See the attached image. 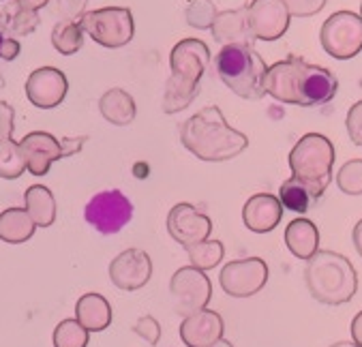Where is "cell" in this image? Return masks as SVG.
Instances as JSON below:
<instances>
[{
    "instance_id": "d6986e66",
    "label": "cell",
    "mask_w": 362,
    "mask_h": 347,
    "mask_svg": "<svg viewBox=\"0 0 362 347\" xmlns=\"http://www.w3.org/2000/svg\"><path fill=\"white\" fill-rule=\"evenodd\" d=\"M212 39L221 45H253V37L247 22V7L216 13L212 26Z\"/></svg>"
},
{
    "instance_id": "4dcf8cb0",
    "label": "cell",
    "mask_w": 362,
    "mask_h": 347,
    "mask_svg": "<svg viewBox=\"0 0 362 347\" xmlns=\"http://www.w3.org/2000/svg\"><path fill=\"white\" fill-rule=\"evenodd\" d=\"M216 7L212 0H191L187 11H185V18H187V24L191 28H197V30H210L214 18H216Z\"/></svg>"
},
{
    "instance_id": "8fae6325",
    "label": "cell",
    "mask_w": 362,
    "mask_h": 347,
    "mask_svg": "<svg viewBox=\"0 0 362 347\" xmlns=\"http://www.w3.org/2000/svg\"><path fill=\"white\" fill-rule=\"evenodd\" d=\"M221 288L232 298H249L264 290L268 283V266L259 257L236 259L223 266L219 274Z\"/></svg>"
},
{
    "instance_id": "f1b7e54d",
    "label": "cell",
    "mask_w": 362,
    "mask_h": 347,
    "mask_svg": "<svg viewBox=\"0 0 362 347\" xmlns=\"http://www.w3.org/2000/svg\"><path fill=\"white\" fill-rule=\"evenodd\" d=\"M26 161L22 148L13 140H0V178L16 180L24 174Z\"/></svg>"
},
{
    "instance_id": "5b68a950",
    "label": "cell",
    "mask_w": 362,
    "mask_h": 347,
    "mask_svg": "<svg viewBox=\"0 0 362 347\" xmlns=\"http://www.w3.org/2000/svg\"><path fill=\"white\" fill-rule=\"evenodd\" d=\"M214 69L234 95L243 99H262L266 95L268 66L253 45H223L214 56Z\"/></svg>"
},
{
    "instance_id": "ffe728a7",
    "label": "cell",
    "mask_w": 362,
    "mask_h": 347,
    "mask_svg": "<svg viewBox=\"0 0 362 347\" xmlns=\"http://www.w3.org/2000/svg\"><path fill=\"white\" fill-rule=\"evenodd\" d=\"M285 245L294 257L311 259L320 251L317 225L309 219H294L285 230Z\"/></svg>"
},
{
    "instance_id": "ee69618b",
    "label": "cell",
    "mask_w": 362,
    "mask_h": 347,
    "mask_svg": "<svg viewBox=\"0 0 362 347\" xmlns=\"http://www.w3.org/2000/svg\"><path fill=\"white\" fill-rule=\"evenodd\" d=\"M330 347H358L354 341L349 343V341H339V343H334V345H330Z\"/></svg>"
},
{
    "instance_id": "44dd1931",
    "label": "cell",
    "mask_w": 362,
    "mask_h": 347,
    "mask_svg": "<svg viewBox=\"0 0 362 347\" xmlns=\"http://www.w3.org/2000/svg\"><path fill=\"white\" fill-rule=\"evenodd\" d=\"M76 319L88 332H101L112 324V307L101 294H84L76 302Z\"/></svg>"
},
{
    "instance_id": "7402d4cb",
    "label": "cell",
    "mask_w": 362,
    "mask_h": 347,
    "mask_svg": "<svg viewBox=\"0 0 362 347\" xmlns=\"http://www.w3.org/2000/svg\"><path fill=\"white\" fill-rule=\"evenodd\" d=\"M324 193L317 191L315 187L298 180V178H289L281 184L279 189V201L283 206V211H292L298 215H305L311 211V206L322 197Z\"/></svg>"
},
{
    "instance_id": "d590c367",
    "label": "cell",
    "mask_w": 362,
    "mask_h": 347,
    "mask_svg": "<svg viewBox=\"0 0 362 347\" xmlns=\"http://www.w3.org/2000/svg\"><path fill=\"white\" fill-rule=\"evenodd\" d=\"M52 3H56L54 11L62 20H80L84 16L88 0H52Z\"/></svg>"
},
{
    "instance_id": "9c48e42d",
    "label": "cell",
    "mask_w": 362,
    "mask_h": 347,
    "mask_svg": "<svg viewBox=\"0 0 362 347\" xmlns=\"http://www.w3.org/2000/svg\"><path fill=\"white\" fill-rule=\"evenodd\" d=\"M170 294L174 298L176 313L187 317L199 309H206L212 298V283L204 270L195 266L178 268L170 281Z\"/></svg>"
},
{
    "instance_id": "836d02e7",
    "label": "cell",
    "mask_w": 362,
    "mask_h": 347,
    "mask_svg": "<svg viewBox=\"0 0 362 347\" xmlns=\"http://www.w3.org/2000/svg\"><path fill=\"white\" fill-rule=\"evenodd\" d=\"M133 332L144 341H148L151 345H157L161 339V324L153 315H144L133 324Z\"/></svg>"
},
{
    "instance_id": "e575fe53",
    "label": "cell",
    "mask_w": 362,
    "mask_h": 347,
    "mask_svg": "<svg viewBox=\"0 0 362 347\" xmlns=\"http://www.w3.org/2000/svg\"><path fill=\"white\" fill-rule=\"evenodd\" d=\"M345 127L349 133V140L356 146H362V101H358L349 107L347 118H345Z\"/></svg>"
},
{
    "instance_id": "484cf974",
    "label": "cell",
    "mask_w": 362,
    "mask_h": 347,
    "mask_svg": "<svg viewBox=\"0 0 362 347\" xmlns=\"http://www.w3.org/2000/svg\"><path fill=\"white\" fill-rule=\"evenodd\" d=\"M52 45L64 56L80 52L84 45V30L80 20H60L52 30Z\"/></svg>"
},
{
    "instance_id": "b9f144b4",
    "label": "cell",
    "mask_w": 362,
    "mask_h": 347,
    "mask_svg": "<svg viewBox=\"0 0 362 347\" xmlns=\"http://www.w3.org/2000/svg\"><path fill=\"white\" fill-rule=\"evenodd\" d=\"M351 238H354V247H356V251H358V255L362 257V219L356 223V228H354V234H351Z\"/></svg>"
},
{
    "instance_id": "60d3db41",
    "label": "cell",
    "mask_w": 362,
    "mask_h": 347,
    "mask_svg": "<svg viewBox=\"0 0 362 347\" xmlns=\"http://www.w3.org/2000/svg\"><path fill=\"white\" fill-rule=\"evenodd\" d=\"M16 3L22 7V9H26V11H39V9H43V7H47L52 0H16Z\"/></svg>"
},
{
    "instance_id": "d6a6232c",
    "label": "cell",
    "mask_w": 362,
    "mask_h": 347,
    "mask_svg": "<svg viewBox=\"0 0 362 347\" xmlns=\"http://www.w3.org/2000/svg\"><path fill=\"white\" fill-rule=\"evenodd\" d=\"M289 16L294 18H311V16H317L328 0H283Z\"/></svg>"
},
{
    "instance_id": "7a4b0ae2",
    "label": "cell",
    "mask_w": 362,
    "mask_h": 347,
    "mask_svg": "<svg viewBox=\"0 0 362 347\" xmlns=\"http://www.w3.org/2000/svg\"><path fill=\"white\" fill-rule=\"evenodd\" d=\"M180 142L197 159L208 163H221L245 153L249 146V137L232 129L226 122L221 110L210 105L182 122Z\"/></svg>"
},
{
    "instance_id": "8d00e7d4",
    "label": "cell",
    "mask_w": 362,
    "mask_h": 347,
    "mask_svg": "<svg viewBox=\"0 0 362 347\" xmlns=\"http://www.w3.org/2000/svg\"><path fill=\"white\" fill-rule=\"evenodd\" d=\"M16 129V112L7 101H0V140H11Z\"/></svg>"
},
{
    "instance_id": "30bf717a",
    "label": "cell",
    "mask_w": 362,
    "mask_h": 347,
    "mask_svg": "<svg viewBox=\"0 0 362 347\" xmlns=\"http://www.w3.org/2000/svg\"><path fill=\"white\" fill-rule=\"evenodd\" d=\"M86 221L101 234H118L133 217V204L118 189L97 193L84 211Z\"/></svg>"
},
{
    "instance_id": "8992f818",
    "label": "cell",
    "mask_w": 362,
    "mask_h": 347,
    "mask_svg": "<svg viewBox=\"0 0 362 347\" xmlns=\"http://www.w3.org/2000/svg\"><path fill=\"white\" fill-rule=\"evenodd\" d=\"M334 165V146L322 133H307L296 142L289 153V167L294 178L315 187L317 191H326L332 180Z\"/></svg>"
},
{
    "instance_id": "603a6c76",
    "label": "cell",
    "mask_w": 362,
    "mask_h": 347,
    "mask_svg": "<svg viewBox=\"0 0 362 347\" xmlns=\"http://www.w3.org/2000/svg\"><path fill=\"white\" fill-rule=\"evenodd\" d=\"M99 110H101V116L116 127L131 124L137 112L133 97L122 88H110L107 93H103V97L99 99Z\"/></svg>"
},
{
    "instance_id": "277c9868",
    "label": "cell",
    "mask_w": 362,
    "mask_h": 347,
    "mask_svg": "<svg viewBox=\"0 0 362 347\" xmlns=\"http://www.w3.org/2000/svg\"><path fill=\"white\" fill-rule=\"evenodd\" d=\"M305 281L309 294L328 307L349 302L358 292V274L351 261L334 251H317L307 259Z\"/></svg>"
},
{
    "instance_id": "7c38bea8",
    "label": "cell",
    "mask_w": 362,
    "mask_h": 347,
    "mask_svg": "<svg viewBox=\"0 0 362 347\" xmlns=\"http://www.w3.org/2000/svg\"><path fill=\"white\" fill-rule=\"evenodd\" d=\"M289 16L283 0H253L247 7L251 37L257 41H276L289 28Z\"/></svg>"
},
{
    "instance_id": "4fadbf2b",
    "label": "cell",
    "mask_w": 362,
    "mask_h": 347,
    "mask_svg": "<svg viewBox=\"0 0 362 347\" xmlns=\"http://www.w3.org/2000/svg\"><path fill=\"white\" fill-rule=\"evenodd\" d=\"M153 276L151 255L141 249H127L118 253L110 264V279L122 292L141 290Z\"/></svg>"
},
{
    "instance_id": "f35d334b",
    "label": "cell",
    "mask_w": 362,
    "mask_h": 347,
    "mask_svg": "<svg viewBox=\"0 0 362 347\" xmlns=\"http://www.w3.org/2000/svg\"><path fill=\"white\" fill-rule=\"evenodd\" d=\"M88 137L86 135H80V137H64V140L60 142V148H62V159L64 157H74L76 153H80L84 148Z\"/></svg>"
},
{
    "instance_id": "5bb4252c",
    "label": "cell",
    "mask_w": 362,
    "mask_h": 347,
    "mask_svg": "<svg viewBox=\"0 0 362 347\" xmlns=\"http://www.w3.org/2000/svg\"><path fill=\"white\" fill-rule=\"evenodd\" d=\"M168 232L178 245L187 249L191 245H197L210 238L212 221L208 215L199 213L193 204L180 201L168 215Z\"/></svg>"
},
{
    "instance_id": "1f68e13d",
    "label": "cell",
    "mask_w": 362,
    "mask_h": 347,
    "mask_svg": "<svg viewBox=\"0 0 362 347\" xmlns=\"http://www.w3.org/2000/svg\"><path fill=\"white\" fill-rule=\"evenodd\" d=\"M337 184L345 195H362V159L347 161L337 174Z\"/></svg>"
},
{
    "instance_id": "52a82bcc",
    "label": "cell",
    "mask_w": 362,
    "mask_h": 347,
    "mask_svg": "<svg viewBox=\"0 0 362 347\" xmlns=\"http://www.w3.org/2000/svg\"><path fill=\"white\" fill-rule=\"evenodd\" d=\"M80 26L84 35L93 37L95 43L110 49L124 47L127 43H131L135 33L133 16L124 7H103V9L86 11L80 18Z\"/></svg>"
},
{
    "instance_id": "ba28073f",
    "label": "cell",
    "mask_w": 362,
    "mask_h": 347,
    "mask_svg": "<svg viewBox=\"0 0 362 347\" xmlns=\"http://www.w3.org/2000/svg\"><path fill=\"white\" fill-rule=\"evenodd\" d=\"M320 41L326 54L337 60H349L362 52V18L351 11L332 13L322 30Z\"/></svg>"
},
{
    "instance_id": "cb8c5ba5",
    "label": "cell",
    "mask_w": 362,
    "mask_h": 347,
    "mask_svg": "<svg viewBox=\"0 0 362 347\" xmlns=\"http://www.w3.org/2000/svg\"><path fill=\"white\" fill-rule=\"evenodd\" d=\"M37 225L26 208H7L0 213V240L9 245H22L33 238Z\"/></svg>"
},
{
    "instance_id": "9a60e30c",
    "label": "cell",
    "mask_w": 362,
    "mask_h": 347,
    "mask_svg": "<svg viewBox=\"0 0 362 347\" xmlns=\"http://www.w3.org/2000/svg\"><path fill=\"white\" fill-rule=\"evenodd\" d=\"M69 82L56 66H41L26 80V97L39 110H52L66 97Z\"/></svg>"
},
{
    "instance_id": "e0dca14e",
    "label": "cell",
    "mask_w": 362,
    "mask_h": 347,
    "mask_svg": "<svg viewBox=\"0 0 362 347\" xmlns=\"http://www.w3.org/2000/svg\"><path fill=\"white\" fill-rule=\"evenodd\" d=\"M223 319L210 309H199L187 315L180 324V339L187 347H208L223 339Z\"/></svg>"
},
{
    "instance_id": "d4e9b609",
    "label": "cell",
    "mask_w": 362,
    "mask_h": 347,
    "mask_svg": "<svg viewBox=\"0 0 362 347\" xmlns=\"http://www.w3.org/2000/svg\"><path fill=\"white\" fill-rule=\"evenodd\" d=\"M26 213L37 228H49L56 221V199L52 191L43 184H33L24 193Z\"/></svg>"
},
{
    "instance_id": "f6af8a7d",
    "label": "cell",
    "mask_w": 362,
    "mask_h": 347,
    "mask_svg": "<svg viewBox=\"0 0 362 347\" xmlns=\"http://www.w3.org/2000/svg\"><path fill=\"white\" fill-rule=\"evenodd\" d=\"M360 18H362V3H360Z\"/></svg>"
},
{
    "instance_id": "6da1fadb",
    "label": "cell",
    "mask_w": 362,
    "mask_h": 347,
    "mask_svg": "<svg viewBox=\"0 0 362 347\" xmlns=\"http://www.w3.org/2000/svg\"><path fill=\"white\" fill-rule=\"evenodd\" d=\"M337 90L339 80L330 69L298 56L274 62L266 73V95L287 105L317 107L332 101Z\"/></svg>"
},
{
    "instance_id": "f546056e",
    "label": "cell",
    "mask_w": 362,
    "mask_h": 347,
    "mask_svg": "<svg viewBox=\"0 0 362 347\" xmlns=\"http://www.w3.org/2000/svg\"><path fill=\"white\" fill-rule=\"evenodd\" d=\"M88 334L78 319H62L54 330V347H86Z\"/></svg>"
},
{
    "instance_id": "7bdbcfd3",
    "label": "cell",
    "mask_w": 362,
    "mask_h": 347,
    "mask_svg": "<svg viewBox=\"0 0 362 347\" xmlns=\"http://www.w3.org/2000/svg\"><path fill=\"white\" fill-rule=\"evenodd\" d=\"M208 347H234L230 341H226V339H219L216 343H212V345H208Z\"/></svg>"
},
{
    "instance_id": "4316f807",
    "label": "cell",
    "mask_w": 362,
    "mask_h": 347,
    "mask_svg": "<svg viewBox=\"0 0 362 347\" xmlns=\"http://www.w3.org/2000/svg\"><path fill=\"white\" fill-rule=\"evenodd\" d=\"M187 255L191 259V266H195L197 270H212L221 264L223 255H226V249H223V242L221 240H204V242H197V245H191L187 247Z\"/></svg>"
},
{
    "instance_id": "3957f363",
    "label": "cell",
    "mask_w": 362,
    "mask_h": 347,
    "mask_svg": "<svg viewBox=\"0 0 362 347\" xmlns=\"http://www.w3.org/2000/svg\"><path fill=\"white\" fill-rule=\"evenodd\" d=\"M208 62H210V49L204 41L182 39L174 45L170 54L172 76L165 84V95L161 105L165 114H178L195 101Z\"/></svg>"
},
{
    "instance_id": "ab89813d",
    "label": "cell",
    "mask_w": 362,
    "mask_h": 347,
    "mask_svg": "<svg viewBox=\"0 0 362 347\" xmlns=\"http://www.w3.org/2000/svg\"><path fill=\"white\" fill-rule=\"evenodd\" d=\"M351 339L358 347H362V311L351 322Z\"/></svg>"
},
{
    "instance_id": "ac0fdd59",
    "label": "cell",
    "mask_w": 362,
    "mask_h": 347,
    "mask_svg": "<svg viewBox=\"0 0 362 347\" xmlns=\"http://www.w3.org/2000/svg\"><path fill=\"white\" fill-rule=\"evenodd\" d=\"M283 219V206L276 195L270 193H257L247 199L243 206V221L247 230L255 234H268L272 232Z\"/></svg>"
},
{
    "instance_id": "2e32d148",
    "label": "cell",
    "mask_w": 362,
    "mask_h": 347,
    "mask_svg": "<svg viewBox=\"0 0 362 347\" xmlns=\"http://www.w3.org/2000/svg\"><path fill=\"white\" fill-rule=\"evenodd\" d=\"M20 148H22V155L26 161V170L33 176H45L49 172L52 163L62 159L60 142L52 133H45V131L28 133L20 142Z\"/></svg>"
},
{
    "instance_id": "83f0119b",
    "label": "cell",
    "mask_w": 362,
    "mask_h": 347,
    "mask_svg": "<svg viewBox=\"0 0 362 347\" xmlns=\"http://www.w3.org/2000/svg\"><path fill=\"white\" fill-rule=\"evenodd\" d=\"M0 26L13 37H26L37 30L39 16H37V11H26L16 3V7H9L3 16H0Z\"/></svg>"
},
{
    "instance_id": "74e56055",
    "label": "cell",
    "mask_w": 362,
    "mask_h": 347,
    "mask_svg": "<svg viewBox=\"0 0 362 347\" xmlns=\"http://www.w3.org/2000/svg\"><path fill=\"white\" fill-rule=\"evenodd\" d=\"M20 49H22L20 41L13 39L3 26H0V58H3V60H16Z\"/></svg>"
}]
</instances>
